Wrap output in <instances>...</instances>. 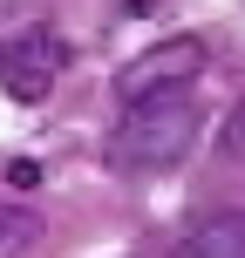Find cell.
I'll use <instances>...</instances> for the list:
<instances>
[{
  "label": "cell",
  "mask_w": 245,
  "mask_h": 258,
  "mask_svg": "<svg viewBox=\"0 0 245 258\" xmlns=\"http://www.w3.org/2000/svg\"><path fill=\"white\" fill-rule=\"evenodd\" d=\"M198 129V95L191 89H164V95H143V102H123L116 109V129H109V163L116 170H136V177H150V170H170L191 156Z\"/></svg>",
  "instance_id": "cell-1"
},
{
  "label": "cell",
  "mask_w": 245,
  "mask_h": 258,
  "mask_svg": "<svg viewBox=\"0 0 245 258\" xmlns=\"http://www.w3.org/2000/svg\"><path fill=\"white\" fill-rule=\"evenodd\" d=\"M62 34L55 27H14V34H0V89L14 95V102H48L55 82H62Z\"/></svg>",
  "instance_id": "cell-2"
},
{
  "label": "cell",
  "mask_w": 245,
  "mask_h": 258,
  "mask_svg": "<svg viewBox=\"0 0 245 258\" xmlns=\"http://www.w3.org/2000/svg\"><path fill=\"white\" fill-rule=\"evenodd\" d=\"M205 75V41L198 34H170L157 48H143L136 61H123L116 75V109L123 102H143V95H164V89H191Z\"/></svg>",
  "instance_id": "cell-3"
},
{
  "label": "cell",
  "mask_w": 245,
  "mask_h": 258,
  "mask_svg": "<svg viewBox=\"0 0 245 258\" xmlns=\"http://www.w3.org/2000/svg\"><path fill=\"white\" fill-rule=\"evenodd\" d=\"M164 258H245V211H205Z\"/></svg>",
  "instance_id": "cell-4"
},
{
  "label": "cell",
  "mask_w": 245,
  "mask_h": 258,
  "mask_svg": "<svg viewBox=\"0 0 245 258\" xmlns=\"http://www.w3.org/2000/svg\"><path fill=\"white\" fill-rule=\"evenodd\" d=\"M41 238H48V218L34 204H7L0 197V258H27Z\"/></svg>",
  "instance_id": "cell-5"
},
{
  "label": "cell",
  "mask_w": 245,
  "mask_h": 258,
  "mask_svg": "<svg viewBox=\"0 0 245 258\" xmlns=\"http://www.w3.org/2000/svg\"><path fill=\"white\" fill-rule=\"evenodd\" d=\"M218 143H225V156H238V163H245V95H238V109H232V116H225Z\"/></svg>",
  "instance_id": "cell-6"
}]
</instances>
